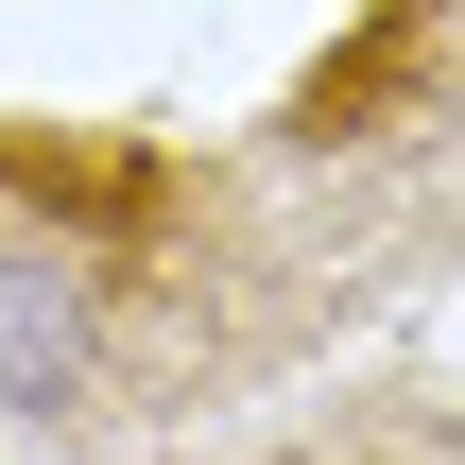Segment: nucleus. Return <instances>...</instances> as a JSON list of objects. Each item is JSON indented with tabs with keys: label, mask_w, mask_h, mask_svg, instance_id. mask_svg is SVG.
I'll return each mask as SVG.
<instances>
[{
	"label": "nucleus",
	"mask_w": 465,
	"mask_h": 465,
	"mask_svg": "<svg viewBox=\"0 0 465 465\" xmlns=\"http://www.w3.org/2000/svg\"><path fill=\"white\" fill-rule=\"evenodd\" d=\"M276 362V224L121 121H0V449L121 465Z\"/></svg>",
	"instance_id": "1"
},
{
	"label": "nucleus",
	"mask_w": 465,
	"mask_h": 465,
	"mask_svg": "<svg viewBox=\"0 0 465 465\" xmlns=\"http://www.w3.org/2000/svg\"><path fill=\"white\" fill-rule=\"evenodd\" d=\"M207 465H465V414H431V397H345V414H311V431H276V449H207Z\"/></svg>",
	"instance_id": "2"
}]
</instances>
